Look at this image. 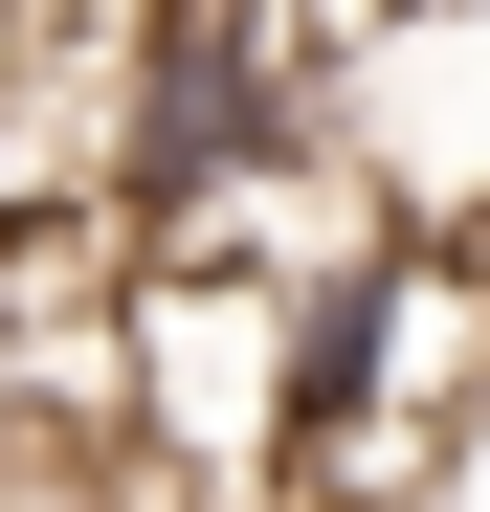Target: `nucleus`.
Segmentation results:
<instances>
[]
</instances>
